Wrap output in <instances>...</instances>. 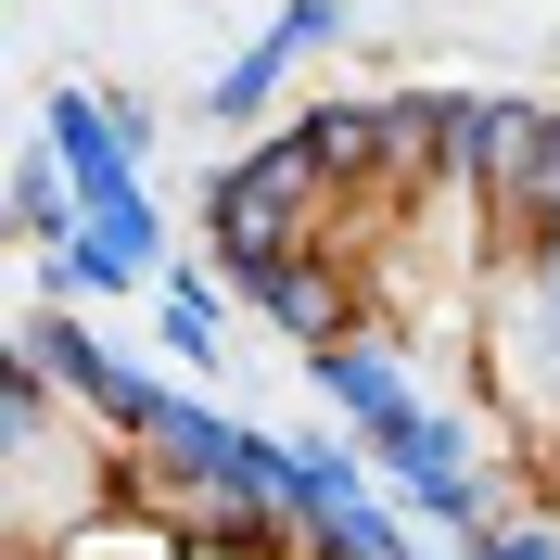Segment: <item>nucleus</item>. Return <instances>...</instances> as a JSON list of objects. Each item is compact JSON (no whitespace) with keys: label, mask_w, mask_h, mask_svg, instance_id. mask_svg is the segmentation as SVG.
Returning a JSON list of instances; mask_svg holds the SVG:
<instances>
[{"label":"nucleus","mask_w":560,"mask_h":560,"mask_svg":"<svg viewBox=\"0 0 560 560\" xmlns=\"http://www.w3.org/2000/svg\"><path fill=\"white\" fill-rule=\"evenodd\" d=\"M331 26H345V0H293V13H280V26H268V38L243 51V65H230V77L205 90V103H217V115H255V103L280 90V77H293V51H318Z\"/></svg>","instance_id":"obj_1"},{"label":"nucleus","mask_w":560,"mask_h":560,"mask_svg":"<svg viewBox=\"0 0 560 560\" xmlns=\"http://www.w3.org/2000/svg\"><path fill=\"white\" fill-rule=\"evenodd\" d=\"M153 318H166V345L191 357V370H217V293H205V280H166V293H153Z\"/></svg>","instance_id":"obj_2"},{"label":"nucleus","mask_w":560,"mask_h":560,"mask_svg":"<svg viewBox=\"0 0 560 560\" xmlns=\"http://www.w3.org/2000/svg\"><path fill=\"white\" fill-rule=\"evenodd\" d=\"M13 230H26V243H77V230H65V166H26V178H13Z\"/></svg>","instance_id":"obj_3"}]
</instances>
